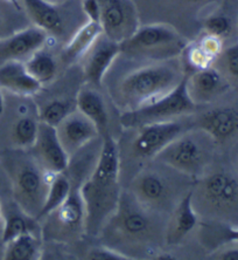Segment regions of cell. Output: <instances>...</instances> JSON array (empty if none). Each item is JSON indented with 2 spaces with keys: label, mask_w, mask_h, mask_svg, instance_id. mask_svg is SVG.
<instances>
[{
  "label": "cell",
  "mask_w": 238,
  "mask_h": 260,
  "mask_svg": "<svg viewBox=\"0 0 238 260\" xmlns=\"http://www.w3.org/2000/svg\"><path fill=\"white\" fill-rule=\"evenodd\" d=\"M119 174L118 144L110 135H105L91 174L78 188L86 208V231L89 235L101 231L116 211L122 193Z\"/></svg>",
  "instance_id": "obj_1"
},
{
  "label": "cell",
  "mask_w": 238,
  "mask_h": 260,
  "mask_svg": "<svg viewBox=\"0 0 238 260\" xmlns=\"http://www.w3.org/2000/svg\"><path fill=\"white\" fill-rule=\"evenodd\" d=\"M158 212L152 211L136 200V197L128 191L121 193L116 211L106 221L104 231L109 232V239H116L117 242L131 248L139 247V251L156 244L161 233L166 235V226L161 228L160 221L156 219Z\"/></svg>",
  "instance_id": "obj_2"
},
{
  "label": "cell",
  "mask_w": 238,
  "mask_h": 260,
  "mask_svg": "<svg viewBox=\"0 0 238 260\" xmlns=\"http://www.w3.org/2000/svg\"><path fill=\"white\" fill-rule=\"evenodd\" d=\"M191 202L197 216L238 226V173L217 169L203 175L193 184Z\"/></svg>",
  "instance_id": "obj_3"
},
{
  "label": "cell",
  "mask_w": 238,
  "mask_h": 260,
  "mask_svg": "<svg viewBox=\"0 0 238 260\" xmlns=\"http://www.w3.org/2000/svg\"><path fill=\"white\" fill-rule=\"evenodd\" d=\"M182 79L171 60L146 64L123 78L118 88L119 103L125 112L138 109L170 93Z\"/></svg>",
  "instance_id": "obj_4"
},
{
  "label": "cell",
  "mask_w": 238,
  "mask_h": 260,
  "mask_svg": "<svg viewBox=\"0 0 238 260\" xmlns=\"http://www.w3.org/2000/svg\"><path fill=\"white\" fill-rule=\"evenodd\" d=\"M12 183L14 201L27 215L35 218L41 211L49 188V175L24 149L7 154L3 159Z\"/></svg>",
  "instance_id": "obj_5"
},
{
  "label": "cell",
  "mask_w": 238,
  "mask_h": 260,
  "mask_svg": "<svg viewBox=\"0 0 238 260\" xmlns=\"http://www.w3.org/2000/svg\"><path fill=\"white\" fill-rule=\"evenodd\" d=\"M155 166H146L136 175L131 183V192L146 208L158 213L173 212L178 203L188 191L180 181L189 177L173 168L154 159Z\"/></svg>",
  "instance_id": "obj_6"
},
{
  "label": "cell",
  "mask_w": 238,
  "mask_h": 260,
  "mask_svg": "<svg viewBox=\"0 0 238 260\" xmlns=\"http://www.w3.org/2000/svg\"><path fill=\"white\" fill-rule=\"evenodd\" d=\"M214 144L215 141L201 129L185 130L154 159L189 177H196L209 166Z\"/></svg>",
  "instance_id": "obj_7"
},
{
  "label": "cell",
  "mask_w": 238,
  "mask_h": 260,
  "mask_svg": "<svg viewBox=\"0 0 238 260\" xmlns=\"http://www.w3.org/2000/svg\"><path fill=\"white\" fill-rule=\"evenodd\" d=\"M186 39L174 27L166 24L140 26L121 43L122 53L155 61L171 60L185 51Z\"/></svg>",
  "instance_id": "obj_8"
},
{
  "label": "cell",
  "mask_w": 238,
  "mask_h": 260,
  "mask_svg": "<svg viewBox=\"0 0 238 260\" xmlns=\"http://www.w3.org/2000/svg\"><path fill=\"white\" fill-rule=\"evenodd\" d=\"M196 108L188 96L186 76H183L179 85L170 93L140 108L125 112L121 122L125 128H139L146 124L174 121L193 115Z\"/></svg>",
  "instance_id": "obj_9"
},
{
  "label": "cell",
  "mask_w": 238,
  "mask_h": 260,
  "mask_svg": "<svg viewBox=\"0 0 238 260\" xmlns=\"http://www.w3.org/2000/svg\"><path fill=\"white\" fill-rule=\"evenodd\" d=\"M44 238L75 239L86 231V208L78 189H71L66 202L42 218Z\"/></svg>",
  "instance_id": "obj_10"
},
{
  "label": "cell",
  "mask_w": 238,
  "mask_h": 260,
  "mask_svg": "<svg viewBox=\"0 0 238 260\" xmlns=\"http://www.w3.org/2000/svg\"><path fill=\"white\" fill-rule=\"evenodd\" d=\"M99 25L109 39L121 44L139 27L136 7L131 0H99Z\"/></svg>",
  "instance_id": "obj_11"
},
{
  "label": "cell",
  "mask_w": 238,
  "mask_h": 260,
  "mask_svg": "<svg viewBox=\"0 0 238 260\" xmlns=\"http://www.w3.org/2000/svg\"><path fill=\"white\" fill-rule=\"evenodd\" d=\"M137 129L138 134L132 142V151L136 157L143 159H154L164 148L186 130L179 120L146 124Z\"/></svg>",
  "instance_id": "obj_12"
},
{
  "label": "cell",
  "mask_w": 238,
  "mask_h": 260,
  "mask_svg": "<svg viewBox=\"0 0 238 260\" xmlns=\"http://www.w3.org/2000/svg\"><path fill=\"white\" fill-rule=\"evenodd\" d=\"M30 149L34 158L49 175L64 173L69 168L70 157L64 150L55 127L40 122L35 143Z\"/></svg>",
  "instance_id": "obj_13"
},
{
  "label": "cell",
  "mask_w": 238,
  "mask_h": 260,
  "mask_svg": "<svg viewBox=\"0 0 238 260\" xmlns=\"http://www.w3.org/2000/svg\"><path fill=\"white\" fill-rule=\"evenodd\" d=\"M194 124L195 128L212 137L216 144L228 142L238 135V106H215L200 114Z\"/></svg>",
  "instance_id": "obj_14"
},
{
  "label": "cell",
  "mask_w": 238,
  "mask_h": 260,
  "mask_svg": "<svg viewBox=\"0 0 238 260\" xmlns=\"http://www.w3.org/2000/svg\"><path fill=\"white\" fill-rule=\"evenodd\" d=\"M56 132L70 158L99 136V132L94 122L81 114L77 109L63 118L56 127Z\"/></svg>",
  "instance_id": "obj_15"
},
{
  "label": "cell",
  "mask_w": 238,
  "mask_h": 260,
  "mask_svg": "<svg viewBox=\"0 0 238 260\" xmlns=\"http://www.w3.org/2000/svg\"><path fill=\"white\" fill-rule=\"evenodd\" d=\"M230 85L216 67L196 70L186 76L188 96L196 107L216 100L229 89Z\"/></svg>",
  "instance_id": "obj_16"
},
{
  "label": "cell",
  "mask_w": 238,
  "mask_h": 260,
  "mask_svg": "<svg viewBox=\"0 0 238 260\" xmlns=\"http://www.w3.org/2000/svg\"><path fill=\"white\" fill-rule=\"evenodd\" d=\"M122 54L121 44L102 34L93 47L87 53L84 60V76L93 86H99L103 78L112 66L118 55Z\"/></svg>",
  "instance_id": "obj_17"
},
{
  "label": "cell",
  "mask_w": 238,
  "mask_h": 260,
  "mask_svg": "<svg viewBox=\"0 0 238 260\" xmlns=\"http://www.w3.org/2000/svg\"><path fill=\"white\" fill-rule=\"evenodd\" d=\"M48 34L36 26H29L12 36L0 39V63L28 58L47 43Z\"/></svg>",
  "instance_id": "obj_18"
},
{
  "label": "cell",
  "mask_w": 238,
  "mask_h": 260,
  "mask_svg": "<svg viewBox=\"0 0 238 260\" xmlns=\"http://www.w3.org/2000/svg\"><path fill=\"white\" fill-rule=\"evenodd\" d=\"M41 85L27 72L22 61L11 60L0 63V88L20 95L32 96L40 91Z\"/></svg>",
  "instance_id": "obj_19"
},
{
  "label": "cell",
  "mask_w": 238,
  "mask_h": 260,
  "mask_svg": "<svg viewBox=\"0 0 238 260\" xmlns=\"http://www.w3.org/2000/svg\"><path fill=\"white\" fill-rule=\"evenodd\" d=\"M199 216L191 202V189L183 196L166 225L165 242L170 245L179 244L197 225Z\"/></svg>",
  "instance_id": "obj_20"
},
{
  "label": "cell",
  "mask_w": 238,
  "mask_h": 260,
  "mask_svg": "<svg viewBox=\"0 0 238 260\" xmlns=\"http://www.w3.org/2000/svg\"><path fill=\"white\" fill-rule=\"evenodd\" d=\"M22 4L34 26L53 36L63 33L64 19L57 6L47 0H22Z\"/></svg>",
  "instance_id": "obj_21"
},
{
  "label": "cell",
  "mask_w": 238,
  "mask_h": 260,
  "mask_svg": "<svg viewBox=\"0 0 238 260\" xmlns=\"http://www.w3.org/2000/svg\"><path fill=\"white\" fill-rule=\"evenodd\" d=\"M76 109L94 122L99 135L105 134L109 125V113L104 99L97 90L89 87L80 89L76 96Z\"/></svg>",
  "instance_id": "obj_22"
},
{
  "label": "cell",
  "mask_w": 238,
  "mask_h": 260,
  "mask_svg": "<svg viewBox=\"0 0 238 260\" xmlns=\"http://www.w3.org/2000/svg\"><path fill=\"white\" fill-rule=\"evenodd\" d=\"M103 34V29L99 22L88 21L82 27L76 30L62 49V59L64 62L71 63L80 59L89 52L93 45Z\"/></svg>",
  "instance_id": "obj_23"
},
{
  "label": "cell",
  "mask_w": 238,
  "mask_h": 260,
  "mask_svg": "<svg viewBox=\"0 0 238 260\" xmlns=\"http://www.w3.org/2000/svg\"><path fill=\"white\" fill-rule=\"evenodd\" d=\"M72 189V184L66 174H55L52 175L51 181H49V188L46 194V200L42 205L41 211L36 217V220L40 221L49 213L56 210L60 205H62L70 194Z\"/></svg>",
  "instance_id": "obj_24"
},
{
  "label": "cell",
  "mask_w": 238,
  "mask_h": 260,
  "mask_svg": "<svg viewBox=\"0 0 238 260\" xmlns=\"http://www.w3.org/2000/svg\"><path fill=\"white\" fill-rule=\"evenodd\" d=\"M41 257V245L34 232H27L6 243L4 259L36 260Z\"/></svg>",
  "instance_id": "obj_25"
},
{
  "label": "cell",
  "mask_w": 238,
  "mask_h": 260,
  "mask_svg": "<svg viewBox=\"0 0 238 260\" xmlns=\"http://www.w3.org/2000/svg\"><path fill=\"white\" fill-rule=\"evenodd\" d=\"M24 63L29 75L35 79L41 86L53 81L56 76V59L54 58L53 54L42 48L28 56Z\"/></svg>",
  "instance_id": "obj_26"
},
{
  "label": "cell",
  "mask_w": 238,
  "mask_h": 260,
  "mask_svg": "<svg viewBox=\"0 0 238 260\" xmlns=\"http://www.w3.org/2000/svg\"><path fill=\"white\" fill-rule=\"evenodd\" d=\"M222 52V41L217 38L207 36L199 40L193 47L189 48L188 60L191 66L196 70L213 66L217 56Z\"/></svg>",
  "instance_id": "obj_27"
},
{
  "label": "cell",
  "mask_w": 238,
  "mask_h": 260,
  "mask_svg": "<svg viewBox=\"0 0 238 260\" xmlns=\"http://www.w3.org/2000/svg\"><path fill=\"white\" fill-rule=\"evenodd\" d=\"M4 230H3V242L9 243L17 237L24 235L27 232H34L37 220L25 213L17 205V211L10 210L7 215L4 216Z\"/></svg>",
  "instance_id": "obj_28"
},
{
  "label": "cell",
  "mask_w": 238,
  "mask_h": 260,
  "mask_svg": "<svg viewBox=\"0 0 238 260\" xmlns=\"http://www.w3.org/2000/svg\"><path fill=\"white\" fill-rule=\"evenodd\" d=\"M201 237L207 244L218 247L226 243L238 242V226L217 221H206L202 224Z\"/></svg>",
  "instance_id": "obj_29"
},
{
  "label": "cell",
  "mask_w": 238,
  "mask_h": 260,
  "mask_svg": "<svg viewBox=\"0 0 238 260\" xmlns=\"http://www.w3.org/2000/svg\"><path fill=\"white\" fill-rule=\"evenodd\" d=\"M40 121L28 115L18 118L12 128L13 142L19 149H30L35 143Z\"/></svg>",
  "instance_id": "obj_30"
},
{
  "label": "cell",
  "mask_w": 238,
  "mask_h": 260,
  "mask_svg": "<svg viewBox=\"0 0 238 260\" xmlns=\"http://www.w3.org/2000/svg\"><path fill=\"white\" fill-rule=\"evenodd\" d=\"M233 27H235V21L225 11L214 12L203 20V29L206 30V34L217 38L221 41L231 36Z\"/></svg>",
  "instance_id": "obj_31"
},
{
  "label": "cell",
  "mask_w": 238,
  "mask_h": 260,
  "mask_svg": "<svg viewBox=\"0 0 238 260\" xmlns=\"http://www.w3.org/2000/svg\"><path fill=\"white\" fill-rule=\"evenodd\" d=\"M72 112L71 105L64 100H52L39 108V121L52 127H57L63 118Z\"/></svg>",
  "instance_id": "obj_32"
},
{
  "label": "cell",
  "mask_w": 238,
  "mask_h": 260,
  "mask_svg": "<svg viewBox=\"0 0 238 260\" xmlns=\"http://www.w3.org/2000/svg\"><path fill=\"white\" fill-rule=\"evenodd\" d=\"M216 61L222 68H217L230 86L238 87V44L226 47L220 53Z\"/></svg>",
  "instance_id": "obj_33"
},
{
  "label": "cell",
  "mask_w": 238,
  "mask_h": 260,
  "mask_svg": "<svg viewBox=\"0 0 238 260\" xmlns=\"http://www.w3.org/2000/svg\"><path fill=\"white\" fill-rule=\"evenodd\" d=\"M88 259L93 260H128L130 258L126 257L121 252L107 246H97L88 252Z\"/></svg>",
  "instance_id": "obj_34"
},
{
  "label": "cell",
  "mask_w": 238,
  "mask_h": 260,
  "mask_svg": "<svg viewBox=\"0 0 238 260\" xmlns=\"http://www.w3.org/2000/svg\"><path fill=\"white\" fill-rule=\"evenodd\" d=\"M209 259L215 260H238V242L226 243L215 248Z\"/></svg>",
  "instance_id": "obj_35"
},
{
  "label": "cell",
  "mask_w": 238,
  "mask_h": 260,
  "mask_svg": "<svg viewBox=\"0 0 238 260\" xmlns=\"http://www.w3.org/2000/svg\"><path fill=\"white\" fill-rule=\"evenodd\" d=\"M82 9L90 21L99 22V17H101L99 0H83Z\"/></svg>",
  "instance_id": "obj_36"
},
{
  "label": "cell",
  "mask_w": 238,
  "mask_h": 260,
  "mask_svg": "<svg viewBox=\"0 0 238 260\" xmlns=\"http://www.w3.org/2000/svg\"><path fill=\"white\" fill-rule=\"evenodd\" d=\"M4 109H5V101H4L2 88H0V115L4 113Z\"/></svg>",
  "instance_id": "obj_37"
},
{
  "label": "cell",
  "mask_w": 238,
  "mask_h": 260,
  "mask_svg": "<svg viewBox=\"0 0 238 260\" xmlns=\"http://www.w3.org/2000/svg\"><path fill=\"white\" fill-rule=\"evenodd\" d=\"M3 218V208H2V204H0V220H2Z\"/></svg>",
  "instance_id": "obj_38"
},
{
  "label": "cell",
  "mask_w": 238,
  "mask_h": 260,
  "mask_svg": "<svg viewBox=\"0 0 238 260\" xmlns=\"http://www.w3.org/2000/svg\"><path fill=\"white\" fill-rule=\"evenodd\" d=\"M187 2H190V3H200V2H202V0H187Z\"/></svg>",
  "instance_id": "obj_39"
},
{
  "label": "cell",
  "mask_w": 238,
  "mask_h": 260,
  "mask_svg": "<svg viewBox=\"0 0 238 260\" xmlns=\"http://www.w3.org/2000/svg\"><path fill=\"white\" fill-rule=\"evenodd\" d=\"M9 2H11V3H15V0H9Z\"/></svg>",
  "instance_id": "obj_40"
}]
</instances>
